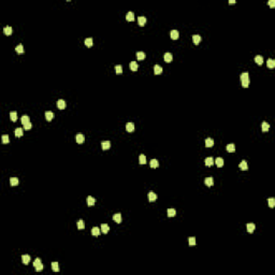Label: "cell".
<instances>
[{"instance_id":"6da1fadb","label":"cell","mask_w":275,"mask_h":275,"mask_svg":"<svg viewBox=\"0 0 275 275\" xmlns=\"http://www.w3.org/2000/svg\"><path fill=\"white\" fill-rule=\"evenodd\" d=\"M241 83L244 88H247L249 86L250 81H249V74L247 72H243L241 74Z\"/></svg>"},{"instance_id":"7a4b0ae2","label":"cell","mask_w":275,"mask_h":275,"mask_svg":"<svg viewBox=\"0 0 275 275\" xmlns=\"http://www.w3.org/2000/svg\"><path fill=\"white\" fill-rule=\"evenodd\" d=\"M33 267L34 269H36V271H38V272H40V271H42L44 269V265L42 264L41 260H40V258H37L36 260H34L33 262Z\"/></svg>"},{"instance_id":"3957f363","label":"cell","mask_w":275,"mask_h":275,"mask_svg":"<svg viewBox=\"0 0 275 275\" xmlns=\"http://www.w3.org/2000/svg\"><path fill=\"white\" fill-rule=\"evenodd\" d=\"M75 140H76V142H78V144H82V143H84V141H85V136H84V134H82V133H78L75 135Z\"/></svg>"},{"instance_id":"277c9868","label":"cell","mask_w":275,"mask_h":275,"mask_svg":"<svg viewBox=\"0 0 275 275\" xmlns=\"http://www.w3.org/2000/svg\"><path fill=\"white\" fill-rule=\"evenodd\" d=\"M57 107H58L59 110H63V109H65V107H66V102H65V100L59 99L58 101H57Z\"/></svg>"},{"instance_id":"5b68a950","label":"cell","mask_w":275,"mask_h":275,"mask_svg":"<svg viewBox=\"0 0 275 275\" xmlns=\"http://www.w3.org/2000/svg\"><path fill=\"white\" fill-rule=\"evenodd\" d=\"M54 116H55V115H54V113L52 112V111H46V112H45V118H46V120H49V122H51V120L53 119Z\"/></svg>"},{"instance_id":"8992f818","label":"cell","mask_w":275,"mask_h":275,"mask_svg":"<svg viewBox=\"0 0 275 275\" xmlns=\"http://www.w3.org/2000/svg\"><path fill=\"white\" fill-rule=\"evenodd\" d=\"M101 147H102V149H109L110 147H111V142L110 141H102L101 142Z\"/></svg>"},{"instance_id":"52a82bcc","label":"cell","mask_w":275,"mask_h":275,"mask_svg":"<svg viewBox=\"0 0 275 275\" xmlns=\"http://www.w3.org/2000/svg\"><path fill=\"white\" fill-rule=\"evenodd\" d=\"M113 220H114L115 222H117V224H120V222H122V220H123V218H122V215H120L119 213H117V214H115L114 216H113Z\"/></svg>"},{"instance_id":"ba28073f","label":"cell","mask_w":275,"mask_h":275,"mask_svg":"<svg viewBox=\"0 0 275 275\" xmlns=\"http://www.w3.org/2000/svg\"><path fill=\"white\" fill-rule=\"evenodd\" d=\"M163 58H164V61H166V62H171V61L173 60V56L171 53H166L164 56H163Z\"/></svg>"},{"instance_id":"9c48e42d","label":"cell","mask_w":275,"mask_h":275,"mask_svg":"<svg viewBox=\"0 0 275 275\" xmlns=\"http://www.w3.org/2000/svg\"><path fill=\"white\" fill-rule=\"evenodd\" d=\"M154 73L157 74V75H158V74H161V73H162V68H161L159 65H155V66H154Z\"/></svg>"},{"instance_id":"30bf717a","label":"cell","mask_w":275,"mask_h":275,"mask_svg":"<svg viewBox=\"0 0 275 275\" xmlns=\"http://www.w3.org/2000/svg\"><path fill=\"white\" fill-rule=\"evenodd\" d=\"M126 130L128 132H132L134 130V124L133 123H127L126 124Z\"/></svg>"},{"instance_id":"8fae6325","label":"cell","mask_w":275,"mask_h":275,"mask_svg":"<svg viewBox=\"0 0 275 275\" xmlns=\"http://www.w3.org/2000/svg\"><path fill=\"white\" fill-rule=\"evenodd\" d=\"M204 184L206 186H213L214 185V180H213V177H211V176H209V177H206L204 180Z\"/></svg>"},{"instance_id":"7c38bea8","label":"cell","mask_w":275,"mask_h":275,"mask_svg":"<svg viewBox=\"0 0 275 275\" xmlns=\"http://www.w3.org/2000/svg\"><path fill=\"white\" fill-rule=\"evenodd\" d=\"M204 162L207 167H212L213 164H214V159H213L212 157H207V158H205Z\"/></svg>"},{"instance_id":"4fadbf2b","label":"cell","mask_w":275,"mask_h":275,"mask_svg":"<svg viewBox=\"0 0 275 275\" xmlns=\"http://www.w3.org/2000/svg\"><path fill=\"white\" fill-rule=\"evenodd\" d=\"M178 31L177 30H171V32H170V37H171V39H173V40H176V39H178Z\"/></svg>"},{"instance_id":"5bb4252c","label":"cell","mask_w":275,"mask_h":275,"mask_svg":"<svg viewBox=\"0 0 275 275\" xmlns=\"http://www.w3.org/2000/svg\"><path fill=\"white\" fill-rule=\"evenodd\" d=\"M239 167H240V169H241V170H243V171H246L247 169H248V166H247V162H246V160H242L241 163L239 164Z\"/></svg>"},{"instance_id":"9a60e30c","label":"cell","mask_w":275,"mask_h":275,"mask_svg":"<svg viewBox=\"0 0 275 275\" xmlns=\"http://www.w3.org/2000/svg\"><path fill=\"white\" fill-rule=\"evenodd\" d=\"M215 163H216V166L218 167V168H222V167L224 166V159H222V157H218V158H216V160H215Z\"/></svg>"},{"instance_id":"2e32d148","label":"cell","mask_w":275,"mask_h":275,"mask_svg":"<svg viewBox=\"0 0 275 275\" xmlns=\"http://www.w3.org/2000/svg\"><path fill=\"white\" fill-rule=\"evenodd\" d=\"M148 200L151 201V202H154V201H156V200H157V195H156L155 192L151 191L148 193Z\"/></svg>"},{"instance_id":"e0dca14e","label":"cell","mask_w":275,"mask_h":275,"mask_svg":"<svg viewBox=\"0 0 275 275\" xmlns=\"http://www.w3.org/2000/svg\"><path fill=\"white\" fill-rule=\"evenodd\" d=\"M246 228H247V231H248L249 233H253L256 227H255V225H254L253 222H248V224H247V226H246Z\"/></svg>"},{"instance_id":"ac0fdd59","label":"cell","mask_w":275,"mask_h":275,"mask_svg":"<svg viewBox=\"0 0 275 275\" xmlns=\"http://www.w3.org/2000/svg\"><path fill=\"white\" fill-rule=\"evenodd\" d=\"M96 203V199L94 197H91V196H89V197H87V204L88 206H91V205H94Z\"/></svg>"},{"instance_id":"d6986e66","label":"cell","mask_w":275,"mask_h":275,"mask_svg":"<svg viewBox=\"0 0 275 275\" xmlns=\"http://www.w3.org/2000/svg\"><path fill=\"white\" fill-rule=\"evenodd\" d=\"M22 261L24 264H28L30 261V256L29 255H23L22 256Z\"/></svg>"},{"instance_id":"ffe728a7","label":"cell","mask_w":275,"mask_h":275,"mask_svg":"<svg viewBox=\"0 0 275 275\" xmlns=\"http://www.w3.org/2000/svg\"><path fill=\"white\" fill-rule=\"evenodd\" d=\"M192 41H193V43H195L196 45H198V44L201 42V37H200L199 34H195V36L192 37Z\"/></svg>"},{"instance_id":"44dd1931","label":"cell","mask_w":275,"mask_h":275,"mask_svg":"<svg viewBox=\"0 0 275 275\" xmlns=\"http://www.w3.org/2000/svg\"><path fill=\"white\" fill-rule=\"evenodd\" d=\"M126 20L128 21V22H132V21H134V14L133 12H128L126 14Z\"/></svg>"},{"instance_id":"7402d4cb","label":"cell","mask_w":275,"mask_h":275,"mask_svg":"<svg viewBox=\"0 0 275 275\" xmlns=\"http://www.w3.org/2000/svg\"><path fill=\"white\" fill-rule=\"evenodd\" d=\"M3 32H4L5 36H11V34H12V27H11V26H7V27H4V29H3Z\"/></svg>"},{"instance_id":"603a6c76","label":"cell","mask_w":275,"mask_h":275,"mask_svg":"<svg viewBox=\"0 0 275 275\" xmlns=\"http://www.w3.org/2000/svg\"><path fill=\"white\" fill-rule=\"evenodd\" d=\"M138 23H139L140 26H144V25L146 24V17L139 16V17H138Z\"/></svg>"},{"instance_id":"cb8c5ba5","label":"cell","mask_w":275,"mask_h":275,"mask_svg":"<svg viewBox=\"0 0 275 275\" xmlns=\"http://www.w3.org/2000/svg\"><path fill=\"white\" fill-rule=\"evenodd\" d=\"M135 56H136V59H138V60H143V59L145 58V54H144L143 52H136Z\"/></svg>"},{"instance_id":"d4e9b609","label":"cell","mask_w":275,"mask_h":275,"mask_svg":"<svg viewBox=\"0 0 275 275\" xmlns=\"http://www.w3.org/2000/svg\"><path fill=\"white\" fill-rule=\"evenodd\" d=\"M109 230H110V227L107 226V224H102V225H101V232H103L104 234H107V232H109Z\"/></svg>"},{"instance_id":"484cf974","label":"cell","mask_w":275,"mask_h":275,"mask_svg":"<svg viewBox=\"0 0 275 275\" xmlns=\"http://www.w3.org/2000/svg\"><path fill=\"white\" fill-rule=\"evenodd\" d=\"M130 69H131L132 71L138 70V69H139V65H138V62H135V61H131V62H130Z\"/></svg>"},{"instance_id":"4316f807","label":"cell","mask_w":275,"mask_h":275,"mask_svg":"<svg viewBox=\"0 0 275 275\" xmlns=\"http://www.w3.org/2000/svg\"><path fill=\"white\" fill-rule=\"evenodd\" d=\"M213 145H214V141H213V139L207 138V139L205 140V146H206V147H212Z\"/></svg>"},{"instance_id":"83f0119b","label":"cell","mask_w":275,"mask_h":275,"mask_svg":"<svg viewBox=\"0 0 275 275\" xmlns=\"http://www.w3.org/2000/svg\"><path fill=\"white\" fill-rule=\"evenodd\" d=\"M267 65H268V67L270 69H273L275 67V60H274V59H272V58L268 59V61H267Z\"/></svg>"},{"instance_id":"f1b7e54d","label":"cell","mask_w":275,"mask_h":275,"mask_svg":"<svg viewBox=\"0 0 275 275\" xmlns=\"http://www.w3.org/2000/svg\"><path fill=\"white\" fill-rule=\"evenodd\" d=\"M149 166H151V168H157L159 166L158 160L157 159H152L151 162H149Z\"/></svg>"},{"instance_id":"f546056e","label":"cell","mask_w":275,"mask_h":275,"mask_svg":"<svg viewBox=\"0 0 275 275\" xmlns=\"http://www.w3.org/2000/svg\"><path fill=\"white\" fill-rule=\"evenodd\" d=\"M261 128H262L263 132H267V131H269V129H270V125H269L267 122H264V123H262V125H261Z\"/></svg>"},{"instance_id":"4dcf8cb0","label":"cell","mask_w":275,"mask_h":275,"mask_svg":"<svg viewBox=\"0 0 275 275\" xmlns=\"http://www.w3.org/2000/svg\"><path fill=\"white\" fill-rule=\"evenodd\" d=\"M91 234H93L94 236H98L100 234V229L98 228V227H94V228L91 229Z\"/></svg>"},{"instance_id":"1f68e13d","label":"cell","mask_w":275,"mask_h":275,"mask_svg":"<svg viewBox=\"0 0 275 275\" xmlns=\"http://www.w3.org/2000/svg\"><path fill=\"white\" fill-rule=\"evenodd\" d=\"M84 43H85L86 46L90 47V46H93V38H86L85 41H84Z\"/></svg>"},{"instance_id":"d6a6232c","label":"cell","mask_w":275,"mask_h":275,"mask_svg":"<svg viewBox=\"0 0 275 275\" xmlns=\"http://www.w3.org/2000/svg\"><path fill=\"white\" fill-rule=\"evenodd\" d=\"M18 183H20V181H18V178H17V177H11L10 178V184L12 186L18 185Z\"/></svg>"},{"instance_id":"836d02e7","label":"cell","mask_w":275,"mask_h":275,"mask_svg":"<svg viewBox=\"0 0 275 275\" xmlns=\"http://www.w3.org/2000/svg\"><path fill=\"white\" fill-rule=\"evenodd\" d=\"M255 61L258 63V65H262L263 63V57L261 56V55H257V56L255 57Z\"/></svg>"},{"instance_id":"e575fe53","label":"cell","mask_w":275,"mask_h":275,"mask_svg":"<svg viewBox=\"0 0 275 275\" xmlns=\"http://www.w3.org/2000/svg\"><path fill=\"white\" fill-rule=\"evenodd\" d=\"M14 133H15V135H16L17 138H21V136L23 135V133H24V132H23L22 128H16V129H15V131H14Z\"/></svg>"},{"instance_id":"d590c367","label":"cell","mask_w":275,"mask_h":275,"mask_svg":"<svg viewBox=\"0 0 275 275\" xmlns=\"http://www.w3.org/2000/svg\"><path fill=\"white\" fill-rule=\"evenodd\" d=\"M227 151H228L229 153H233V152L235 151V145H234V144H228V145H227Z\"/></svg>"},{"instance_id":"8d00e7d4","label":"cell","mask_w":275,"mask_h":275,"mask_svg":"<svg viewBox=\"0 0 275 275\" xmlns=\"http://www.w3.org/2000/svg\"><path fill=\"white\" fill-rule=\"evenodd\" d=\"M15 51H16L17 54H23L24 53V46H23L22 44H20V45H17V46L15 47Z\"/></svg>"},{"instance_id":"74e56055","label":"cell","mask_w":275,"mask_h":275,"mask_svg":"<svg viewBox=\"0 0 275 275\" xmlns=\"http://www.w3.org/2000/svg\"><path fill=\"white\" fill-rule=\"evenodd\" d=\"M84 228H85L84 220H83V219H80V220L78 222V229H80V230H83Z\"/></svg>"},{"instance_id":"f35d334b","label":"cell","mask_w":275,"mask_h":275,"mask_svg":"<svg viewBox=\"0 0 275 275\" xmlns=\"http://www.w3.org/2000/svg\"><path fill=\"white\" fill-rule=\"evenodd\" d=\"M139 161H140V164H145L146 163V156L145 155H140L139 157Z\"/></svg>"},{"instance_id":"ab89813d","label":"cell","mask_w":275,"mask_h":275,"mask_svg":"<svg viewBox=\"0 0 275 275\" xmlns=\"http://www.w3.org/2000/svg\"><path fill=\"white\" fill-rule=\"evenodd\" d=\"M10 118H11V120H12V122H16V120H17V113L14 112V111H13V112H11L10 113Z\"/></svg>"},{"instance_id":"60d3db41","label":"cell","mask_w":275,"mask_h":275,"mask_svg":"<svg viewBox=\"0 0 275 275\" xmlns=\"http://www.w3.org/2000/svg\"><path fill=\"white\" fill-rule=\"evenodd\" d=\"M21 122H22L23 125L27 124V123H29V116H27V115H24V116H22V118H21Z\"/></svg>"},{"instance_id":"b9f144b4","label":"cell","mask_w":275,"mask_h":275,"mask_svg":"<svg viewBox=\"0 0 275 275\" xmlns=\"http://www.w3.org/2000/svg\"><path fill=\"white\" fill-rule=\"evenodd\" d=\"M176 214V211L174 209H168V216L169 217H174Z\"/></svg>"},{"instance_id":"7bdbcfd3","label":"cell","mask_w":275,"mask_h":275,"mask_svg":"<svg viewBox=\"0 0 275 275\" xmlns=\"http://www.w3.org/2000/svg\"><path fill=\"white\" fill-rule=\"evenodd\" d=\"M52 269H53L55 272H58L59 271V268H58V262H52Z\"/></svg>"},{"instance_id":"ee69618b","label":"cell","mask_w":275,"mask_h":275,"mask_svg":"<svg viewBox=\"0 0 275 275\" xmlns=\"http://www.w3.org/2000/svg\"><path fill=\"white\" fill-rule=\"evenodd\" d=\"M268 202H269V206H270L271 209H273V207L275 206V199L274 198H270Z\"/></svg>"},{"instance_id":"f6af8a7d","label":"cell","mask_w":275,"mask_h":275,"mask_svg":"<svg viewBox=\"0 0 275 275\" xmlns=\"http://www.w3.org/2000/svg\"><path fill=\"white\" fill-rule=\"evenodd\" d=\"M2 143L3 144H7V143H9L10 142V139H9V135H7V134H3L2 136Z\"/></svg>"},{"instance_id":"bcb514c9","label":"cell","mask_w":275,"mask_h":275,"mask_svg":"<svg viewBox=\"0 0 275 275\" xmlns=\"http://www.w3.org/2000/svg\"><path fill=\"white\" fill-rule=\"evenodd\" d=\"M115 71H116L117 74H120V73H123V67L120 66V65H117V66H115Z\"/></svg>"},{"instance_id":"7dc6e473","label":"cell","mask_w":275,"mask_h":275,"mask_svg":"<svg viewBox=\"0 0 275 275\" xmlns=\"http://www.w3.org/2000/svg\"><path fill=\"white\" fill-rule=\"evenodd\" d=\"M188 244H189V245H191V246L196 245V239L193 238V236H191V238H189V239H188Z\"/></svg>"},{"instance_id":"c3c4849f","label":"cell","mask_w":275,"mask_h":275,"mask_svg":"<svg viewBox=\"0 0 275 275\" xmlns=\"http://www.w3.org/2000/svg\"><path fill=\"white\" fill-rule=\"evenodd\" d=\"M24 126V129H26V130H30L31 129V127H32V125H31V123H27V124H25V125H23Z\"/></svg>"},{"instance_id":"681fc988","label":"cell","mask_w":275,"mask_h":275,"mask_svg":"<svg viewBox=\"0 0 275 275\" xmlns=\"http://www.w3.org/2000/svg\"><path fill=\"white\" fill-rule=\"evenodd\" d=\"M269 5H270L271 8H274L275 7V1L274 0H270V1H269Z\"/></svg>"},{"instance_id":"f907efd6","label":"cell","mask_w":275,"mask_h":275,"mask_svg":"<svg viewBox=\"0 0 275 275\" xmlns=\"http://www.w3.org/2000/svg\"><path fill=\"white\" fill-rule=\"evenodd\" d=\"M229 3H230V4H234V3H235V0H230Z\"/></svg>"}]
</instances>
